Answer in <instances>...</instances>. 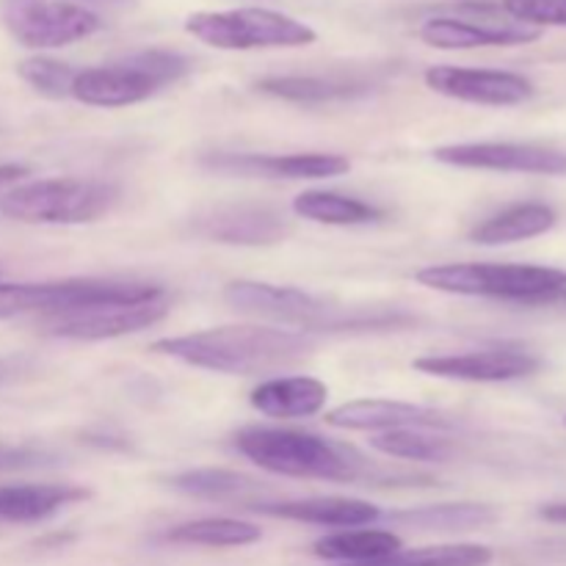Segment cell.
<instances>
[{
  "label": "cell",
  "instance_id": "ba28073f",
  "mask_svg": "<svg viewBox=\"0 0 566 566\" xmlns=\"http://www.w3.org/2000/svg\"><path fill=\"white\" fill-rule=\"evenodd\" d=\"M186 31L216 50L304 48L318 39L307 22L271 9L197 11L186 20Z\"/></svg>",
  "mask_w": 566,
  "mask_h": 566
},
{
  "label": "cell",
  "instance_id": "484cf974",
  "mask_svg": "<svg viewBox=\"0 0 566 566\" xmlns=\"http://www.w3.org/2000/svg\"><path fill=\"white\" fill-rule=\"evenodd\" d=\"M392 523L423 531H473L495 523L497 514L484 503H442V506L412 509V512L392 514Z\"/></svg>",
  "mask_w": 566,
  "mask_h": 566
},
{
  "label": "cell",
  "instance_id": "f1b7e54d",
  "mask_svg": "<svg viewBox=\"0 0 566 566\" xmlns=\"http://www.w3.org/2000/svg\"><path fill=\"white\" fill-rule=\"evenodd\" d=\"M495 553L484 545H437L418 547V551H398L392 556L370 564H343V566H486Z\"/></svg>",
  "mask_w": 566,
  "mask_h": 566
},
{
  "label": "cell",
  "instance_id": "5b68a950",
  "mask_svg": "<svg viewBox=\"0 0 566 566\" xmlns=\"http://www.w3.org/2000/svg\"><path fill=\"white\" fill-rule=\"evenodd\" d=\"M119 202V188L103 180H33L0 197V213L25 224H88Z\"/></svg>",
  "mask_w": 566,
  "mask_h": 566
},
{
  "label": "cell",
  "instance_id": "e575fe53",
  "mask_svg": "<svg viewBox=\"0 0 566 566\" xmlns=\"http://www.w3.org/2000/svg\"><path fill=\"white\" fill-rule=\"evenodd\" d=\"M539 517L547 520V523H566V503H551V506H542Z\"/></svg>",
  "mask_w": 566,
  "mask_h": 566
},
{
  "label": "cell",
  "instance_id": "836d02e7",
  "mask_svg": "<svg viewBox=\"0 0 566 566\" xmlns=\"http://www.w3.org/2000/svg\"><path fill=\"white\" fill-rule=\"evenodd\" d=\"M25 368H28V359H22V357L0 359V385H6V381L17 379V376H20Z\"/></svg>",
  "mask_w": 566,
  "mask_h": 566
},
{
  "label": "cell",
  "instance_id": "7a4b0ae2",
  "mask_svg": "<svg viewBox=\"0 0 566 566\" xmlns=\"http://www.w3.org/2000/svg\"><path fill=\"white\" fill-rule=\"evenodd\" d=\"M235 448L258 468L287 479H318L335 484L374 481V464L357 448L293 429L249 426L235 434Z\"/></svg>",
  "mask_w": 566,
  "mask_h": 566
},
{
  "label": "cell",
  "instance_id": "d590c367",
  "mask_svg": "<svg viewBox=\"0 0 566 566\" xmlns=\"http://www.w3.org/2000/svg\"><path fill=\"white\" fill-rule=\"evenodd\" d=\"M556 302H562V304H566V291L562 293V296H558V298H556Z\"/></svg>",
  "mask_w": 566,
  "mask_h": 566
},
{
  "label": "cell",
  "instance_id": "e0dca14e",
  "mask_svg": "<svg viewBox=\"0 0 566 566\" xmlns=\"http://www.w3.org/2000/svg\"><path fill=\"white\" fill-rule=\"evenodd\" d=\"M542 33L528 25H490V22L459 20V17H431L420 25V39L437 50L512 48L536 42Z\"/></svg>",
  "mask_w": 566,
  "mask_h": 566
},
{
  "label": "cell",
  "instance_id": "d4e9b609",
  "mask_svg": "<svg viewBox=\"0 0 566 566\" xmlns=\"http://www.w3.org/2000/svg\"><path fill=\"white\" fill-rule=\"evenodd\" d=\"M171 490L182 492V495L202 497V501H249V495H258L263 486L260 481L249 479L243 473H232V470H186L169 479Z\"/></svg>",
  "mask_w": 566,
  "mask_h": 566
},
{
  "label": "cell",
  "instance_id": "603a6c76",
  "mask_svg": "<svg viewBox=\"0 0 566 566\" xmlns=\"http://www.w3.org/2000/svg\"><path fill=\"white\" fill-rule=\"evenodd\" d=\"M401 547L403 542L392 531H340L315 542L313 553L324 562L370 564L392 556Z\"/></svg>",
  "mask_w": 566,
  "mask_h": 566
},
{
  "label": "cell",
  "instance_id": "8992f818",
  "mask_svg": "<svg viewBox=\"0 0 566 566\" xmlns=\"http://www.w3.org/2000/svg\"><path fill=\"white\" fill-rule=\"evenodd\" d=\"M164 287L147 282L64 280V282H0V321L20 315H61L99 304H127L158 296Z\"/></svg>",
  "mask_w": 566,
  "mask_h": 566
},
{
  "label": "cell",
  "instance_id": "44dd1931",
  "mask_svg": "<svg viewBox=\"0 0 566 566\" xmlns=\"http://www.w3.org/2000/svg\"><path fill=\"white\" fill-rule=\"evenodd\" d=\"M558 216L551 205L542 202H523L512 205V208L501 210V213L490 216L481 224L470 230V241L484 243V247H501V243H517L528 241V238H539L556 227Z\"/></svg>",
  "mask_w": 566,
  "mask_h": 566
},
{
  "label": "cell",
  "instance_id": "4dcf8cb0",
  "mask_svg": "<svg viewBox=\"0 0 566 566\" xmlns=\"http://www.w3.org/2000/svg\"><path fill=\"white\" fill-rule=\"evenodd\" d=\"M503 11L523 25L566 28V0H501Z\"/></svg>",
  "mask_w": 566,
  "mask_h": 566
},
{
  "label": "cell",
  "instance_id": "4fadbf2b",
  "mask_svg": "<svg viewBox=\"0 0 566 566\" xmlns=\"http://www.w3.org/2000/svg\"><path fill=\"white\" fill-rule=\"evenodd\" d=\"M426 86L442 97L475 105H520L534 97V83L506 70H473V66H431Z\"/></svg>",
  "mask_w": 566,
  "mask_h": 566
},
{
  "label": "cell",
  "instance_id": "7402d4cb",
  "mask_svg": "<svg viewBox=\"0 0 566 566\" xmlns=\"http://www.w3.org/2000/svg\"><path fill=\"white\" fill-rule=\"evenodd\" d=\"M254 86L258 92L287 99V103H329V99H348L368 92V83L363 81L321 75H271Z\"/></svg>",
  "mask_w": 566,
  "mask_h": 566
},
{
  "label": "cell",
  "instance_id": "d6a6232c",
  "mask_svg": "<svg viewBox=\"0 0 566 566\" xmlns=\"http://www.w3.org/2000/svg\"><path fill=\"white\" fill-rule=\"evenodd\" d=\"M28 177V166L22 164H0V191L9 186H17V182Z\"/></svg>",
  "mask_w": 566,
  "mask_h": 566
},
{
  "label": "cell",
  "instance_id": "4316f807",
  "mask_svg": "<svg viewBox=\"0 0 566 566\" xmlns=\"http://www.w3.org/2000/svg\"><path fill=\"white\" fill-rule=\"evenodd\" d=\"M260 528L243 520L230 517H208L193 520V523H182L169 531L171 542L180 545H202V547H243L254 545L260 539Z\"/></svg>",
  "mask_w": 566,
  "mask_h": 566
},
{
  "label": "cell",
  "instance_id": "52a82bcc",
  "mask_svg": "<svg viewBox=\"0 0 566 566\" xmlns=\"http://www.w3.org/2000/svg\"><path fill=\"white\" fill-rule=\"evenodd\" d=\"M224 302L232 310L258 318L276 321L298 329H348V326H387L396 324V315L385 318H348V313L326 298L313 296L307 291L285 285H269V282L238 280L224 287Z\"/></svg>",
  "mask_w": 566,
  "mask_h": 566
},
{
  "label": "cell",
  "instance_id": "2e32d148",
  "mask_svg": "<svg viewBox=\"0 0 566 566\" xmlns=\"http://www.w3.org/2000/svg\"><path fill=\"white\" fill-rule=\"evenodd\" d=\"M326 423L343 431H398V429H448V418L437 409L387 398L348 401L326 412Z\"/></svg>",
  "mask_w": 566,
  "mask_h": 566
},
{
  "label": "cell",
  "instance_id": "3957f363",
  "mask_svg": "<svg viewBox=\"0 0 566 566\" xmlns=\"http://www.w3.org/2000/svg\"><path fill=\"white\" fill-rule=\"evenodd\" d=\"M418 282L457 296L551 304L566 291V271L523 263H446L418 271Z\"/></svg>",
  "mask_w": 566,
  "mask_h": 566
},
{
  "label": "cell",
  "instance_id": "ffe728a7",
  "mask_svg": "<svg viewBox=\"0 0 566 566\" xmlns=\"http://www.w3.org/2000/svg\"><path fill=\"white\" fill-rule=\"evenodd\" d=\"M88 490L75 484H14L0 486V523H42L64 506L86 501Z\"/></svg>",
  "mask_w": 566,
  "mask_h": 566
},
{
  "label": "cell",
  "instance_id": "8fae6325",
  "mask_svg": "<svg viewBox=\"0 0 566 566\" xmlns=\"http://www.w3.org/2000/svg\"><path fill=\"white\" fill-rule=\"evenodd\" d=\"M434 158L440 164L459 169L512 171V175H545L566 177V153L545 144L528 142H464L437 147Z\"/></svg>",
  "mask_w": 566,
  "mask_h": 566
},
{
  "label": "cell",
  "instance_id": "83f0119b",
  "mask_svg": "<svg viewBox=\"0 0 566 566\" xmlns=\"http://www.w3.org/2000/svg\"><path fill=\"white\" fill-rule=\"evenodd\" d=\"M370 446L379 453L407 462H448L453 457V442L440 434H426L423 429L385 431Z\"/></svg>",
  "mask_w": 566,
  "mask_h": 566
},
{
  "label": "cell",
  "instance_id": "5bb4252c",
  "mask_svg": "<svg viewBox=\"0 0 566 566\" xmlns=\"http://www.w3.org/2000/svg\"><path fill=\"white\" fill-rule=\"evenodd\" d=\"M202 166L224 175L271 177V180H326L346 175L352 160L337 153H296V155H205Z\"/></svg>",
  "mask_w": 566,
  "mask_h": 566
},
{
  "label": "cell",
  "instance_id": "cb8c5ba5",
  "mask_svg": "<svg viewBox=\"0 0 566 566\" xmlns=\"http://www.w3.org/2000/svg\"><path fill=\"white\" fill-rule=\"evenodd\" d=\"M293 210L302 219L315 221V224H332V227H359L374 224V221L385 219L379 208L363 202V199L343 197L335 191H304L293 199Z\"/></svg>",
  "mask_w": 566,
  "mask_h": 566
},
{
  "label": "cell",
  "instance_id": "1f68e13d",
  "mask_svg": "<svg viewBox=\"0 0 566 566\" xmlns=\"http://www.w3.org/2000/svg\"><path fill=\"white\" fill-rule=\"evenodd\" d=\"M48 462H53V453L42 451V448L9 446V442H0V473H6V470L36 468V464H48Z\"/></svg>",
  "mask_w": 566,
  "mask_h": 566
},
{
  "label": "cell",
  "instance_id": "f546056e",
  "mask_svg": "<svg viewBox=\"0 0 566 566\" xmlns=\"http://www.w3.org/2000/svg\"><path fill=\"white\" fill-rule=\"evenodd\" d=\"M17 75L39 92L42 97L50 99H64L72 97V83H75L77 70L66 61L48 59V55H33V59H25L17 64Z\"/></svg>",
  "mask_w": 566,
  "mask_h": 566
},
{
  "label": "cell",
  "instance_id": "ac0fdd59",
  "mask_svg": "<svg viewBox=\"0 0 566 566\" xmlns=\"http://www.w3.org/2000/svg\"><path fill=\"white\" fill-rule=\"evenodd\" d=\"M252 509L260 514H269V517L326 525V528H359V525H370L381 517L374 503L357 501V497H302V501L280 503L260 501L252 503Z\"/></svg>",
  "mask_w": 566,
  "mask_h": 566
},
{
  "label": "cell",
  "instance_id": "30bf717a",
  "mask_svg": "<svg viewBox=\"0 0 566 566\" xmlns=\"http://www.w3.org/2000/svg\"><path fill=\"white\" fill-rule=\"evenodd\" d=\"M166 313H169V296L160 291L158 296L142 298V302L99 304V307L50 315L42 321V329L44 335L61 337V340H111V337L149 329L160 318H166Z\"/></svg>",
  "mask_w": 566,
  "mask_h": 566
},
{
  "label": "cell",
  "instance_id": "6da1fadb",
  "mask_svg": "<svg viewBox=\"0 0 566 566\" xmlns=\"http://www.w3.org/2000/svg\"><path fill=\"white\" fill-rule=\"evenodd\" d=\"M310 348V337L271 326H219L153 343V352L164 357L227 376H258L291 368L307 357Z\"/></svg>",
  "mask_w": 566,
  "mask_h": 566
},
{
  "label": "cell",
  "instance_id": "d6986e66",
  "mask_svg": "<svg viewBox=\"0 0 566 566\" xmlns=\"http://www.w3.org/2000/svg\"><path fill=\"white\" fill-rule=\"evenodd\" d=\"M326 398H329V390L324 381L313 376H282V379H269L254 387L249 401L265 418L298 420L318 415L326 407Z\"/></svg>",
  "mask_w": 566,
  "mask_h": 566
},
{
  "label": "cell",
  "instance_id": "9c48e42d",
  "mask_svg": "<svg viewBox=\"0 0 566 566\" xmlns=\"http://www.w3.org/2000/svg\"><path fill=\"white\" fill-rule=\"evenodd\" d=\"M3 22L11 36L31 50H55L99 31V17L66 0H3Z\"/></svg>",
  "mask_w": 566,
  "mask_h": 566
},
{
  "label": "cell",
  "instance_id": "8d00e7d4",
  "mask_svg": "<svg viewBox=\"0 0 566 566\" xmlns=\"http://www.w3.org/2000/svg\"><path fill=\"white\" fill-rule=\"evenodd\" d=\"M564 423H566V418H564Z\"/></svg>",
  "mask_w": 566,
  "mask_h": 566
},
{
  "label": "cell",
  "instance_id": "9a60e30c",
  "mask_svg": "<svg viewBox=\"0 0 566 566\" xmlns=\"http://www.w3.org/2000/svg\"><path fill=\"white\" fill-rule=\"evenodd\" d=\"M199 235L232 247H269L291 232L285 216L269 205H216L193 221Z\"/></svg>",
  "mask_w": 566,
  "mask_h": 566
},
{
  "label": "cell",
  "instance_id": "7c38bea8",
  "mask_svg": "<svg viewBox=\"0 0 566 566\" xmlns=\"http://www.w3.org/2000/svg\"><path fill=\"white\" fill-rule=\"evenodd\" d=\"M542 359L525 348L497 346L479 348L462 354H429L415 359L412 368L426 376L453 381H475V385H495V381H514L536 374Z\"/></svg>",
  "mask_w": 566,
  "mask_h": 566
},
{
  "label": "cell",
  "instance_id": "277c9868",
  "mask_svg": "<svg viewBox=\"0 0 566 566\" xmlns=\"http://www.w3.org/2000/svg\"><path fill=\"white\" fill-rule=\"evenodd\" d=\"M191 61L175 50H138L103 66L77 70L72 97L94 108H125L188 75Z\"/></svg>",
  "mask_w": 566,
  "mask_h": 566
}]
</instances>
